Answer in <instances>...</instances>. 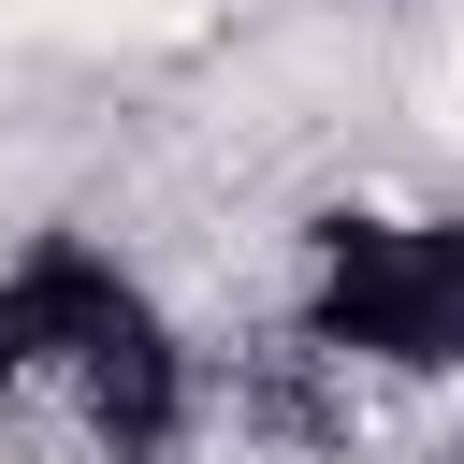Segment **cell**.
I'll use <instances>...</instances> for the list:
<instances>
[{
  "mask_svg": "<svg viewBox=\"0 0 464 464\" xmlns=\"http://www.w3.org/2000/svg\"><path fill=\"white\" fill-rule=\"evenodd\" d=\"M0 392H58L102 464H160L188 435V334L116 246L29 232L0 261Z\"/></svg>",
  "mask_w": 464,
  "mask_h": 464,
  "instance_id": "obj_1",
  "label": "cell"
},
{
  "mask_svg": "<svg viewBox=\"0 0 464 464\" xmlns=\"http://www.w3.org/2000/svg\"><path fill=\"white\" fill-rule=\"evenodd\" d=\"M304 348L362 377H464V218L334 203L304 232Z\"/></svg>",
  "mask_w": 464,
  "mask_h": 464,
  "instance_id": "obj_2",
  "label": "cell"
}]
</instances>
